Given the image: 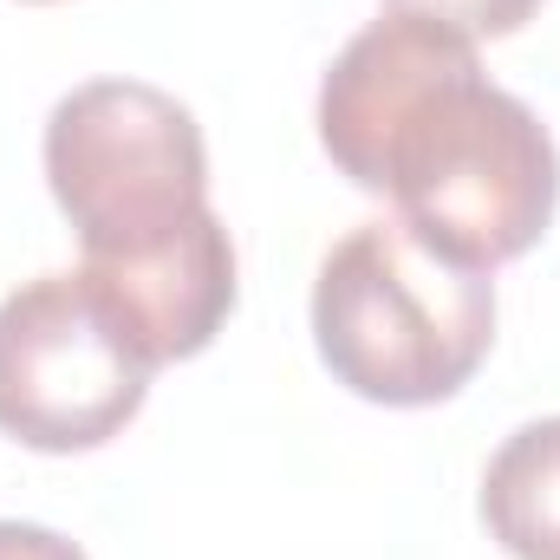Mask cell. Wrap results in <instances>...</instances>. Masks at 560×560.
Returning a JSON list of instances; mask_svg holds the SVG:
<instances>
[{"label":"cell","instance_id":"cell-4","mask_svg":"<svg viewBox=\"0 0 560 560\" xmlns=\"http://www.w3.org/2000/svg\"><path fill=\"white\" fill-rule=\"evenodd\" d=\"M150 372L85 275H39L0 300V430L26 450L112 443L143 411Z\"/></svg>","mask_w":560,"mask_h":560},{"label":"cell","instance_id":"cell-2","mask_svg":"<svg viewBox=\"0 0 560 560\" xmlns=\"http://www.w3.org/2000/svg\"><path fill=\"white\" fill-rule=\"evenodd\" d=\"M313 346L372 405H443L495 346V287L423 248L405 222H365L319 261Z\"/></svg>","mask_w":560,"mask_h":560},{"label":"cell","instance_id":"cell-6","mask_svg":"<svg viewBox=\"0 0 560 560\" xmlns=\"http://www.w3.org/2000/svg\"><path fill=\"white\" fill-rule=\"evenodd\" d=\"M482 522L515 560H560V418L522 423L489 456Z\"/></svg>","mask_w":560,"mask_h":560},{"label":"cell","instance_id":"cell-3","mask_svg":"<svg viewBox=\"0 0 560 560\" xmlns=\"http://www.w3.org/2000/svg\"><path fill=\"white\" fill-rule=\"evenodd\" d=\"M46 183L85 261H125L209 209V143L183 98L143 79H92L46 118Z\"/></svg>","mask_w":560,"mask_h":560},{"label":"cell","instance_id":"cell-5","mask_svg":"<svg viewBox=\"0 0 560 560\" xmlns=\"http://www.w3.org/2000/svg\"><path fill=\"white\" fill-rule=\"evenodd\" d=\"M79 275L112 306V319L131 332L150 365L196 359L222 319L235 313V242L215 209H202L176 242L125 255V261H85Z\"/></svg>","mask_w":560,"mask_h":560},{"label":"cell","instance_id":"cell-7","mask_svg":"<svg viewBox=\"0 0 560 560\" xmlns=\"http://www.w3.org/2000/svg\"><path fill=\"white\" fill-rule=\"evenodd\" d=\"M385 7L436 20V26L463 33V39H509L541 13V0H385Z\"/></svg>","mask_w":560,"mask_h":560},{"label":"cell","instance_id":"cell-8","mask_svg":"<svg viewBox=\"0 0 560 560\" xmlns=\"http://www.w3.org/2000/svg\"><path fill=\"white\" fill-rule=\"evenodd\" d=\"M0 560H85V548L39 522H0Z\"/></svg>","mask_w":560,"mask_h":560},{"label":"cell","instance_id":"cell-1","mask_svg":"<svg viewBox=\"0 0 560 560\" xmlns=\"http://www.w3.org/2000/svg\"><path fill=\"white\" fill-rule=\"evenodd\" d=\"M319 143L398 222L456 268L495 275L528 255L560 209V150L548 125L482 79L476 39L378 13L319 79Z\"/></svg>","mask_w":560,"mask_h":560}]
</instances>
